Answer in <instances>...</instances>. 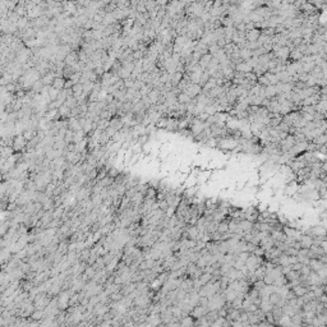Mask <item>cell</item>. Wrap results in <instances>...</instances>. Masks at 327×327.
<instances>
[{
    "label": "cell",
    "instance_id": "cell-18",
    "mask_svg": "<svg viewBox=\"0 0 327 327\" xmlns=\"http://www.w3.org/2000/svg\"><path fill=\"white\" fill-rule=\"evenodd\" d=\"M133 57H134V60H141L142 57H144V51L136 50V51H133Z\"/></svg>",
    "mask_w": 327,
    "mask_h": 327
},
{
    "label": "cell",
    "instance_id": "cell-11",
    "mask_svg": "<svg viewBox=\"0 0 327 327\" xmlns=\"http://www.w3.org/2000/svg\"><path fill=\"white\" fill-rule=\"evenodd\" d=\"M65 105L69 106L70 109H73V107L78 106V100H77V98L74 97V96H68L67 101H65Z\"/></svg>",
    "mask_w": 327,
    "mask_h": 327
},
{
    "label": "cell",
    "instance_id": "cell-19",
    "mask_svg": "<svg viewBox=\"0 0 327 327\" xmlns=\"http://www.w3.org/2000/svg\"><path fill=\"white\" fill-rule=\"evenodd\" d=\"M119 174H120V172H119V170H118L116 167H111L110 170L107 171V176H110V178H114V179L116 178Z\"/></svg>",
    "mask_w": 327,
    "mask_h": 327
},
{
    "label": "cell",
    "instance_id": "cell-14",
    "mask_svg": "<svg viewBox=\"0 0 327 327\" xmlns=\"http://www.w3.org/2000/svg\"><path fill=\"white\" fill-rule=\"evenodd\" d=\"M72 90H73V92H74V97H77V96L83 93V84L82 83H75Z\"/></svg>",
    "mask_w": 327,
    "mask_h": 327
},
{
    "label": "cell",
    "instance_id": "cell-4",
    "mask_svg": "<svg viewBox=\"0 0 327 327\" xmlns=\"http://www.w3.org/2000/svg\"><path fill=\"white\" fill-rule=\"evenodd\" d=\"M55 78H56V75H55V72L54 70H50L49 73H46V74H44L41 77V79H42V82H44L45 86H51Z\"/></svg>",
    "mask_w": 327,
    "mask_h": 327
},
{
    "label": "cell",
    "instance_id": "cell-2",
    "mask_svg": "<svg viewBox=\"0 0 327 327\" xmlns=\"http://www.w3.org/2000/svg\"><path fill=\"white\" fill-rule=\"evenodd\" d=\"M64 61H65V64H67V65H70V67H72V65H74L75 63H78V61H79L78 51H75V50H73V51H70L67 56H65Z\"/></svg>",
    "mask_w": 327,
    "mask_h": 327
},
{
    "label": "cell",
    "instance_id": "cell-8",
    "mask_svg": "<svg viewBox=\"0 0 327 327\" xmlns=\"http://www.w3.org/2000/svg\"><path fill=\"white\" fill-rule=\"evenodd\" d=\"M167 124H169V116H161L155 125H156V128H159V129H164V128L166 129Z\"/></svg>",
    "mask_w": 327,
    "mask_h": 327
},
{
    "label": "cell",
    "instance_id": "cell-1",
    "mask_svg": "<svg viewBox=\"0 0 327 327\" xmlns=\"http://www.w3.org/2000/svg\"><path fill=\"white\" fill-rule=\"evenodd\" d=\"M27 143H28V141L26 139L23 134H17V136L14 137V142H13V147L15 149V152L24 151Z\"/></svg>",
    "mask_w": 327,
    "mask_h": 327
},
{
    "label": "cell",
    "instance_id": "cell-12",
    "mask_svg": "<svg viewBox=\"0 0 327 327\" xmlns=\"http://www.w3.org/2000/svg\"><path fill=\"white\" fill-rule=\"evenodd\" d=\"M118 74H119V77H120L121 79H126V78H130V74H132V73H130L128 69H125L124 67H121L118 70Z\"/></svg>",
    "mask_w": 327,
    "mask_h": 327
},
{
    "label": "cell",
    "instance_id": "cell-13",
    "mask_svg": "<svg viewBox=\"0 0 327 327\" xmlns=\"http://www.w3.org/2000/svg\"><path fill=\"white\" fill-rule=\"evenodd\" d=\"M93 87H95V82H88L86 84H83V93L90 96V93L93 91Z\"/></svg>",
    "mask_w": 327,
    "mask_h": 327
},
{
    "label": "cell",
    "instance_id": "cell-6",
    "mask_svg": "<svg viewBox=\"0 0 327 327\" xmlns=\"http://www.w3.org/2000/svg\"><path fill=\"white\" fill-rule=\"evenodd\" d=\"M65 79L64 77H56L55 79H54V82H52V84L51 86L54 87V88H56V90H59V91H61V90H64V86H65Z\"/></svg>",
    "mask_w": 327,
    "mask_h": 327
},
{
    "label": "cell",
    "instance_id": "cell-16",
    "mask_svg": "<svg viewBox=\"0 0 327 327\" xmlns=\"http://www.w3.org/2000/svg\"><path fill=\"white\" fill-rule=\"evenodd\" d=\"M157 5H159V4H157L156 0H148V1H146V8H147V10H148V11L153 10Z\"/></svg>",
    "mask_w": 327,
    "mask_h": 327
},
{
    "label": "cell",
    "instance_id": "cell-22",
    "mask_svg": "<svg viewBox=\"0 0 327 327\" xmlns=\"http://www.w3.org/2000/svg\"><path fill=\"white\" fill-rule=\"evenodd\" d=\"M105 130H106V133H107V134H109V136H110L111 138H113V136H114V134H115V133H116V132H118V130H116V129H115V128H114V126H111V125H109V126H107V128H106Z\"/></svg>",
    "mask_w": 327,
    "mask_h": 327
},
{
    "label": "cell",
    "instance_id": "cell-5",
    "mask_svg": "<svg viewBox=\"0 0 327 327\" xmlns=\"http://www.w3.org/2000/svg\"><path fill=\"white\" fill-rule=\"evenodd\" d=\"M160 96H161V91L159 90V88H152L151 92L148 93V97H149V100L152 101L153 105H156V103L159 102Z\"/></svg>",
    "mask_w": 327,
    "mask_h": 327
},
{
    "label": "cell",
    "instance_id": "cell-10",
    "mask_svg": "<svg viewBox=\"0 0 327 327\" xmlns=\"http://www.w3.org/2000/svg\"><path fill=\"white\" fill-rule=\"evenodd\" d=\"M116 22H118V21L115 19V17L113 15V13H107V14L105 15V18H103V22H102V23L107 27V26L114 24V23H116Z\"/></svg>",
    "mask_w": 327,
    "mask_h": 327
},
{
    "label": "cell",
    "instance_id": "cell-21",
    "mask_svg": "<svg viewBox=\"0 0 327 327\" xmlns=\"http://www.w3.org/2000/svg\"><path fill=\"white\" fill-rule=\"evenodd\" d=\"M159 202V207L162 211H166L167 210V207H169V203L166 202V199H161V201H157Z\"/></svg>",
    "mask_w": 327,
    "mask_h": 327
},
{
    "label": "cell",
    "instance_id": "cell-3",
    "mask_svg": "<svg viewBox=\"0 0 327 327\" xmlns=\"http://www.w3.org/2000/svg\"><path fill=\"white\" fill-rule=\"evenodd\" d=\"M68 128L72 129L73 132H80V130H83V126H82V124H80L78 118H70L69 119Z\"/></svg>",
    "mask_w": 327,
    "mask_h": 327
},
{
    "label": "cell",
    "instance_id": "cell-15",
    "mask_svg": "<svg viewBox=\"0 0 327 327\" xmlns=\"http://www.w3.org/2000/svg\"><path fill=\"white\" fill-rule=\"evenodd\" d=\"M258 36H259V31L258 29H252L249 33H247V38H248L249 41H254Z\"/></svg>",
    "mask_w": 327,
    "mask_h": 327
},
{
    "label": "cell",
    "instance_id": "cell-9",
    "mask_svg": "<svg viewBox=\"0 0 327 327\" xmlns=\"http://www.w3.org/2000/svg\"><path fill=\"white\" fill-rule=\"evenodd\" d=\"M44 86H45V84H44V82H42V79L40 78V79L36 80V82L32 84V88H31V91H33L34 93H40L41 90L44 88Z\"/></svg>",
    "mask_w": 327,
    "mask_h": 327
},
{
    "label": "cell",
    "instance_id": "cell-20",
    "mask_svg": "<svg viewBox=\"0 0 327 327\" xmlns=\"http://www.w3.org/2000/svg\"><path fill=\"white\" fill-rule=\"evenodd\" d=\"M36 6V4H34L32 0H26V4H24V8H26V10H27V13H28V11H31L33 9V8Z\"/></svg>",
    "mask_w": 327,
    "mask_h": 327
},
{
    "label": "cell",
    "instance_id": "cell-7",
    "mask_svg": "<svg viewBox=\"0 0 327 327\" xmlns=\"http://www.w3.org/2000/svg\"><path fill=\"white\" fill-rule=\"evenodd\" d=\"M70 111H72V109L65 105V103L59 107V114H60L61 119H70Z\"/></svg>",
    "mask_w": 327,
    "mask_h": 327
},
{
    "label": "cell",
    "instance_id": "cell-24",
    "mask_svg": "<svg viewBox=\"0 0 327 327\" xmlns=\"http://www.w3.org/2000/svg\"><path fill=\"white\" fill-rule=\"evenodd\" d=\"M139 1H141V0H130V9L136 10L137 6H138V4H139Z\"/></svg>",
    "mask_w": 327,
    "mask_h": 327
},
{
    "label": "cell",
    "instance_id": "cell-17",
    "mask_svg": "<svg viewBox=\"0 0 327 327\" xmlns=\"http://www.w3.org/2000/svg\"><path fill=\"white\" fill-rule=\"evenodd\" d=\"M59 90H56V88H54L51 86V88H50V98H51V101H55V100L57 98V96H59Z\"/></svg>",
    "mask_w": 327,
    "mask_h": 327
},
{
    "label": "cell",
    "instance_id": "cell-23",
    "mask_svg": "<svg viewBox=\"0 0 327 327\" xmlns=\"http://www.w3.org/2000/svg\"><path fill=\"white\" fill-rule=\"evenodd\" d=\"M73 86H74V82H73L72 79H67V80H65V86H64L65 90H69V88H73Z\"/></svg>",
    "mask_w": 327,
    "mask_h": 327
}]
</instances>
